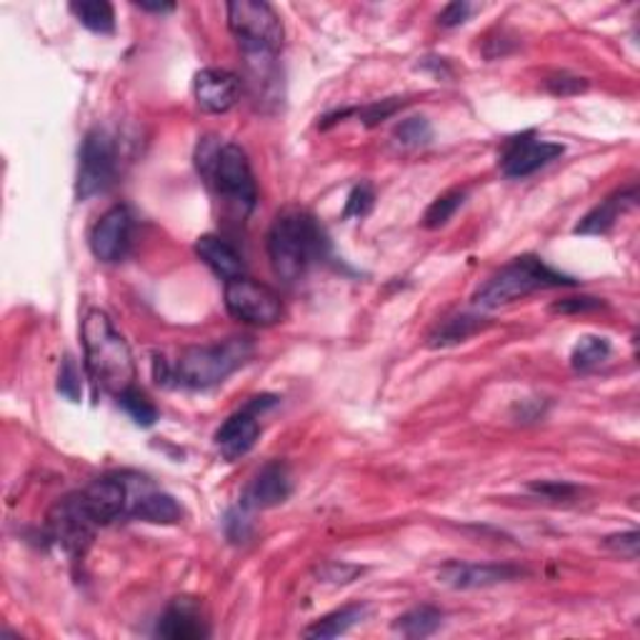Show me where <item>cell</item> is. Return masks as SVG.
Listing matches in <instances>:
<instances>
[{"label":"cell","instance_id":"cell-5","mask_svg":"<svg viewBox=\"0 0 640 640\" xmlns=\"http://www.w3.org/2000/svg\"><path fill=\"white\" fill-rule=\"evenodd\" d=\"M198 171L205 175L215 193L243 211H253L258 203V185L246 150L235 143L203 140L198 148Z\"/></svg>","mask_w":640,"mask_h":640},{"label":"cell","instance_id":"cell-27","mask_svg":"<svg viewBox=\"0 0 640 640\" xmlns=\"http://www.w3.org/2000/svg\"><path fill=\"white\" fill-rule=\"evenodd\" d=\"M118 406L124 408L130 418H134L140 428L156 426L158 420V408L150 403L148 395L143 391H138L136 385H130L128 391L118 395Z\"/></svg>","mask_w":640,"mask_h":640},{"label":"cell","instance_id":"cell-8","mask_svg":"<svg viewBox=\"0 0 640 640\" xmlns=\"http://www.w3.org/2000/svg\"><path fill=\"white\" fill-rule=\"evenodd\" d=\"M225 308L235 320L248 326L268 328L284 318V303L276 290L246 276L225 284Z\"/></svg>","mask_w":640,"mask_h":640},{"label":"cell","instance_id":"cell-6","mask_svg":"<svg viewBox=\"0 0 640 640\" xmlns=\"http://www.w3.org/2000/svg\"><path fill=\"white\" fill-rule=\"evenodd\" d=\"M228 28L243 53H276L284 45V23L263 0H233L225 6Z\"/></svg>","mask_w":640,"mask_h":640},{"label":"cell","instance_id":"cell-26","mask_svg":"<svg viewBox=\"0 0 640 640\" xmlns=\"http://www.w3.org/2000/svg\"><path fill=\"white\" fill-rule=\"evenodd\" d=\"M466 195L468 191L466 188H454V191H448L444 195H438L436 201L428 205L426 215H423V225H426L428 231H436V228H444V225L454 218V215L463 209L466 203Z\"/></svg>","mask_w":640,"mask_h":640},{"label":"cell","instance_id":"cell-19","mask_svg":"<svg viewBox=\"0 0 640 640\" xmlns=\"http://www.w3.org/2000/svg\"><path fill=\"white\" fill-rule=\"evenodd\" d=\"M248 71V88L253 100L266 108L268 103L280 100V73L276 53H243Z\"/></svg>","mask_w":640,"mask_h":640},{"label":"cell","instance_id":"cell-36","mask_svg":"<svg viewBox=\"0 0 640 640\" xmlns=\"http://www.w3.org/2000/svg\"><path fill=\"white\" fill-rule=\"evenodd\" d=\"M606 548H610L618 555H626V558L636 561L638 558V533H620V535H608L606 538Z\"/></svg>","mask_w":640,"mask_h":640},{"label":"cell","instance_id":"cell-1","mask_svg":"<svg viewBox=\"0 0 640 640\" xmlns=\"http://www.w3.org/2000/svg\"><path fill=\"white\" fill-rule=\"evenodd\" d=\"M253 353H256V343L248 335H235L223 343L211 345H193L178 355L175 363H168L166 358H153L156 381L163 385H178V388L188 391H209L213 385L223 383L228 375L246 365Z\"/></svg>","mask_w":640,"mask_h":640},{"label":"cell","instance_id":"cell-20","mask_svg":"<svg viewBox=\"0 0 640 640\" xmlns=\"http://www.w3.org/2000/svg\"><path fill=\"white\" fill-rule=\"evenodd\" d=\"M195 256L209 266L215 276L223 278L225 284L246 276V263H243L241 253L235 250L228 241L218 238V235H201L195 241Z\"/></svg>","mask_w":640,"mask_h":640},{"label":"cell","instance_id":"cell-23","mask_svg":"<svg viewBox=\"0 0 640 640\" xmlns=\"http://www.w3.org/2000/svg\"><path fill=\"white\" fill-rule=\"evenodd\" d=\"M444 626V614L433 606H418L403 614L398 620L393 623V630H398L401 636L406 638H428L436 633V630Z\"/></svg>","mask_w":640,"mask_h":640},{"label":"cell","instance_id":"cell-24","mask_svg":"<svg viewBox=\"0 0 640 640\" xmlns=\"http://www.w3.org/2000/svg\"><path fill=\"white\" fill-rule=\"evenodd\" d=\"M71 13L78 18L83 28L93 33L108 35L116 31V11L106 0H81V3H71Z\"/></svg>","mask_w":640,"mask_h":640},{"label":"cell","instance_id":"cell-13","mask_svg":"<svg viewBox=\"0 0 640 640\" xmlns=\"http://www.w3.org/2000/svg\"><path fill=\"white\" fill-rule=\"evenodd\" d=\"M561 143H553V140H541L533 134H521L508 140V146L503 150V173L508 178H529L535 171H541L551 163V160L563 156Z\"/></svg>","mask_w":640,"mask_h":640},{"label":"cell","instance_id":"cell-37","mask_svg":"<svg viewBox=\"0 0 640 640\" xmlns=\"http://www.w3.org/2000/svg\"><path fill=\"white\" fill-rule=\"evenodd\" d=\"M604 308V300L598 298H566L553 303V313H588V310Z\"/></svg>","mask_w":640,"mask_h":640},{"label":"cell","instance_id":"cell-38","mask_svg":"<svg viewBox=\"0 0 640 640\" xmlns=\"http://www.w3.org/2000/svg\"><path fill=\"white\" fill-rule=\"evenodd\" d=\"M403 106L401 100H381V103H375V106H369L365 110H361V118L365 120V126H378L381 120L385 118H391L395 110H398Z\"/></svg>","mask_w":640,"mask_h":640},{"label":"cell","instance_id":"cell-22","mask_svg":"<svg viewBox=\"0 0 640 640\" xmlns=\"http://www.w3.org/2000/svg\"><path fill=\"white\" fill-rule=\"evenodd\" d=\"M369 614V608L365 606H345L341 610H333V614L323 616L320 620H316L313 626L306 628V638H338L351 630L355 623H361V620Z\"/></svg>","mask_w":640,"mask_h":640},{"label":"cell","instance_id":"cell-9","mask_svg":"<svg viewBox=\"0 0 640 640\" xmlns=\"http://www.w3.org/2000/svg\"><path fill=\"white\" fill-rule=\"evenodd\" d=\"M126 483V518H136L143 523L173 525L183 518V508L175 503L173 495L140 473H120Z\"/></svg>","mask_w":640,"mask_h":640},{"label":"cell","instance_id":"cell-33","mask_svg":"<svg viewBox=\"0 0 640 640\" xmlns=\"http://www.w3.org/2000/svg\"><path fill=\"white\" fill-rule=\"evenodd\" d=\"M545 88H548L553 96H561V98H568V96H578L588 88V81L586 78H578V75H568V73H558V75H551L548 81H545Z\"/></svg>","mask_w":640,"mask_h":640},{"label":"cell","instance_id":"cell-39","mask_svg":"<svg viewBox=\"0 0 640 640\" xmlns=\"http://www.w3.org/2000/svg\"><path fill=\"white\" fill-rule=\"evenodd\" d=\"M136 6L146 13H173L175 11L173 3H146V0H138Z\"/></svg>","mask_w":640,"mask_h":640},{"label":"cell","instance_id":"cell-34","mask_svg":"<svg viewBox=\"0 0 640 640\" xmlns=\"http://www.w3.org/2000/svg\"><path fill=\"white\" fill-rule=\"evenodd\" d=\"M531 493L548 498V501H570L578 493V488L563 483V480H538V483H531Z\"/></svg>","mask_w":640,"mask_h":640},{"label":"cell","instance_id":"cell-15","mask_svg":"<svg viewBox=\"0 0 640 640\" xmlns=\"http://www.w3.org/2000/svg\"><path fill=\"white\" fill-rule=\"evenodd\" d=\"M195 103L203 113H228L241 96V81L238 75L223 68H205L195 75L193 83Z\"/></svg>","mask_w":640,"mask_h":640},{"label":"cell","instance_id":"cell-21","mask_svg":"<svg viewBox=\"0 0 640 640\" xmlns=\"http://www.w3.org/2000/svg\"><path fill=\"white\" fill-rule=\"evenodd\" d=\"M638 203V191L636 188H626V191H618L610 198H606L604 203H598L596 209L586 213L576 225L578 235H600L614 228L618 215H623L626 211L633 209Z\"/></svg>","mask_w":640,"mask_h":640},{"label":"cell","instance_id":"cell-4","mask_svg":"<svg viewBox=\"0 0 640 640\" xmlns=\"http://www.w3.org/2000/svg\"><path fill=\"white\" fill-rule=\"evenodd\" d=\"M576 284L578 280L553 270L543 258L521 256L508 263L501 270H495L493 276L476 290L473 306L480 310H495L508 303H515L518 298L531 296L535 290L566 288Z\"/></svg>","mask_w":640,"mask_h":640},{"label":"cell","instance_id":"cell-29","mask_svg":"<svg viewBox=\"0 0 640 640\" xmlns=\"http://www.w3.org/2000/svg\"><path fill=\"white\" fill-rule=\"evenodd\" d=\"M393 138L398 140L403 148H423L433 140V128L428 124V118L413 116V118L401 120V124L395 126Z\"/></svg>","mask_w":640,"mask_h":640},{"label":"cell","instance_id":"cell-28","mask_svg":"<svg viewBox=\"0 0 640 640\" xmlns=\"http://www.w3.org/2000/svg\"><path fill=\"white\" fill-rule=\"evenodd\" d=\"M480 328H483V323H480L478 316H456V318L446 320V323L430 335V345L460 343V341H466V338H470L473 333H478Z\"/></svg>","mask_w":640,"mask_h":640},{"label":"cell","instance_id":"cell-12","mask_svg":"<svg viewBox=\"0 0 640 640\" xmlns=\"http://www.w3.org/2000/svg\"><path fill=\"white\" fill-rule=\"evenodd\" d=\"M134 238V215L126 205H113L98 218L90 231V250L103 263H118L126 258Z\"/></svg>","mask_w":640,"mask_h":640},{"label":"cell","instance_id":"cell-25","mask_svg":"<svg viewBox=\"0 0 640 640\" xmlns=\"http://www.w3.org/2000/svg\"><path fill=\"white\" fill-rule=\"evenodd\" d=\"M610 355V343L608 338H598V335H583L580 341L573 348L570 363L573 369L580 373L596 371L598 365H604Z\"/></svg>","mask_w":640,"mask_h":640},{"label":"cell","instance_id":"cell-11","mask_svg":"<svg viewBox=\"0 0 640 640\" xmlns=\"http://www.w3.org/2000/svg\"><path fill=\"white\" fill-rule=\"evenodd\" d=\"M273 403H276L273 395H260V398H253L246 408L233 413V416L223 423L218 433H215V448L221 450V456L225 460H238L250 454L260 436L258 413L273 406Z\"/></svg>","mask_w":640,"mask_h":640},{"label":"cell","instance_id":"cell-10","mask_svg":"<svg viewBox=\"0 0 640 640\" xmlns=\"http://www.w3.org/2000/svg\"><path fill=\"white\" fill-rule=\"evenodd\" d=\"M98 523L93 521L86 505L81 501V493L65 495L63 501L53 505L49 515V533L51 541L61 545L65 553L83 555L88 545L96 538Z\"/></svg>","mask_w":640,"mask_h":640},{"label":"cell","instance_id":"cell-2","mask_svg":"<svg viewBox=\"0 0 640 640\" xmlns=\"http://www.w3.org/2000/svg\"><path fill=\"white\" fill-rule=\"evenodd\" d=\"M331 253V241L313 215L306 211L280 213L268 233V258L284 284H296Z\"/></svg>","mask_w":640,"mask_h":640},{"label":"cell","instance_id":"cell-35","mask_svg":"<svg viewBox=\"0 0 640 640\" xmlns=\"http://www.w3.org/2000/svg\"><path fill=\"white\" fill-rule=\"evenodd\" d=\"M476 6L466 3V0H456V3H448L438 15V23L444 28H458L463 25L470 15H473Z\"/></svg>","mask_w":640,"mask_h":640},{"label":"cell","instance_id":"cell-17","mask_svg":"<svg viewBox=\"0 0 640 640\" xmlns=\"http://www.w3.org/2000/svg\"><path fill=\"white\" fill-rule=\"evenodd\" d=\"M78 493L93 521L98 523V529L118 521V518H126V483L120 473L93 480L88 488H83Z\"/></svg>","mask_w":640,"mask_h":640},{"label":"cell","instance_id":"cell-30","mask_svg":"<svg viewBox=\"0 0 640 640\" xmlns=\"http://www.w3.org/2000/svg\"><path fill=\"white\" fill-rule=\"evenodd\" d=\"M225 535H228V541L233 543H246L250 541V535H253V523H250V508L246 505H238V508H233V511H228V515H225Z\"/></svg>","mask_w":640,"mask_h":640},{"label":"cell","instance_id":"cell-32","mask_svg":"<svg viewBox=\"0 0 640 640\" xmlns=\"http://www.w3.org/2000/svg\"><path fill=\"white\" fill-rule=\"evenodd\" d=\"M375 203V193L369 183H361L355 185L351 193H348V201H345V211H343V218H363V215H369L371 209Z\"/></svg>","mask_w":640,"mask_h":640},{"label":"cell","instance_id":"cell-14","mask_svg":"<svg viewBox=\"0 0 640 640\" xmlns=\"http://www.w3.org/2000/svg\"><path fill=\"white\" fill-rule=\"evenodd\" d=\"M523 570L515 566H493V563H458L450 561L438 570V580L448 588L456 590H476V588H491L501 586V583L521 578Z\"/></svg>","mask_w":640,"mask_h":640},{"label":"cell","instance_id":"cell-3","mask_svg":"<svg viewBox=\"0 0 640 640\" xmlns=\"http://www.w3.org/2000/svg\"><path fill=\"white\" fill-rule=\"evenodd\" d=\"M81 335L93 383L118 398L136 381V361L126 338L116 331L110 316L103 310H90L81 326Z\"/></svg>","mask_w":640,"mask_h":640},{"label":"cell","instance_id":"cell-7","mask_svg":"<svg viewBox=\"0 0 640 640\" xmlns=\"http://www.w3.org/2000/svg\"><path fill=\"white\" fill-rule=\"evenodd\" d=\"M118 173V146L108 130L93 128L90 134L83 138L81 153H78V183H75V193L78 201H88L93 195L106 193L108 188L116 183Z\"/></svg>","mask_w":640,"mask_h":640},{"label":"cell","instance_id":"cell-18","mask_svg":"<svg viewBox=\"0 0 640 640\" xmlns=\"http://www.w3.org/2000/svg\"><path fill=\"white\" fill-rule=\"evenodd\" d=\"M156 633L168 640H201L209 638V626H205L198 600L175 598L158 618Z\"/></svg>","mask_w":640,"mask_h":640},{"label":"cell","instance_id":"cell-31","mask_svg":"<svg viewBox=\"0 0 640 640\" xmlns=\"http://www.w3.org/2000/svg\"><path fill=\"white\" fill-rule=\"evenodd\" d=\"M58 393L63 398H68L71 403H78L83 398V378H81V371L78 365H75L73 358L68 355L61 365V373H58Z\"/></svg>","mask_w":640,"mask_h":640},{"label":"cell","instance_id":"cell-16","mask_svg":"<svg viewBox=\"0 0 640 640\" xmlns=\"http://www.w3.org/2000/svg\"><path fill=\"white\" fill-rule=\"evenodd\" d=\"M290 493H294V480H290V470L280 460H270L263 466L256 478L250 480L246 495H243V505L250 511H266V508H276L286 503Z\"/></svg>","mask_w":640,"mask_h":640}]
</instances>
